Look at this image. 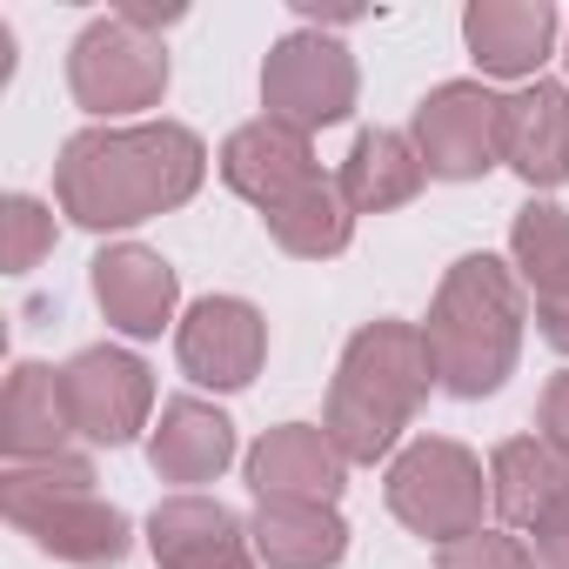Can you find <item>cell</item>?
<instances>
[{"mask_svg":"<svg viewBox=\"0 0 569 569\" xmlns=\"http://www.w3.org/2000/svg\"><path fill=\"white\" fill-rule=\"evenodd\" d=\"M201 188V141L188 128H94L61 154V208L88 228L148 221Z\"/></svg>","mask_w":569,"mask_h":569,"instance_id":"cell-1","label":"cell"},{"mask_svg":"<svg viewBox=\"0 0 569 569\" xmlns=\"http://www.w3.org/2000/svg\"><path fill=\"white\" fill-rule=\"evenodd\" d=\"M516 336H522L516 274L496 254H462L442 281V296H436L429 329H422L436 376L456 396H489L516 362Z\"/></svg>","mask_w":569,"mask_h":569,"instance_id":"cell-2","label":"cell"},{"mask_svg":"<svg viewBox=\"0 0 569 569\" xmlns=\"http://www.w3.org/2000/svg\"><path fill=\"white\" fill-rule=\"evenodd\" d=\"M429 376H436V362H429L422 329H409V322L362 329L349 342L336 396H329V442L342 456H356V462H376L396 442V429L416 416Z\"/></svg>","mask_w":569,"mask_h":569,"instance_id":"cell-3","label":"cell"},{"mask_svg":"<svg viewBox=\"0 0 569 569\" xmlns=\"http://www.w3.org/2000/svg\"><path fill=\"white\" fill-rule=\"evenodd\" d=\"M8 516L21 529H34L41 549H54L68 562L101 569V562L128 556V516L94 496V469L88 462H68V456H54L48 469L21 462L8 476Z\"/></svg>","mask_w":569,"mask_h":569,"instance_id":"cell-4","label":"cell"},{"mask_svg":"<svg viewBox=\"0 0 569 569\" xmlns=\"http://www.w3.org/2000/svg\"><path fill=\"white\" fill-rule=\"evenodd\" d=\"M74 101L94 108V114H128V108H154L161 88H168V54L161 41L128 21V14H108L94 21L81 41H74Z\"/></svg>","mask_w":569,"mask_h":569,"instance_id":"cell-5","label":"cell"},{"mask_svg":"<svg viewBox=\"0 0 569 569\" xmlns=\"http://www.w3.org/2000/svg\"><path fill=\"white\" fill-rule=\"evenodd\" d=\"M389 502L409 529L462 542L482 529V462L456 442H416L389 476Z\"/></svg>","mask_w":569,"mask_h":569,"instance_id":"cell-6","label":"cell"},{"mask_svg":"<svg viewBox=\"0 0 569 569\" xmlns=\"http://www.w3.org/2000/svg\"><path fill=\"white\" fill-rule=\"evenodd\" d=\"M261 94H268V121L296 128V134L336 128L356 108V61H349V48H336L322 34H289L261 68Z\"/></svg>","mask_w":569,"mask_h":569,"instance_id":"cell-7","label":"cell"},{"mask_svg":"<svg viewBox=\"0 0 569 569\" xmlns=\"http://www.w3.org/2000/svg\"><path fill=\"white\" fill-rule=\"evenodd\" d=\"M502 108L509 101H496L476 81L436 88L416 108V154H422V168L449 174V181H469V174L496 168V154H502Z\"/></svg>","mask_w":569,"mask_h":569,"instance_id":"cell-8","label":"cell"},{"mask_svg":"<svg viewBox=\"0 0 569 569\" xmlns=\"http://www.w3.org/2000/svg\"><path fill=\"white\" fill-rule=\"evenodd\" d=\"M61 402H68V422L88 436V442H128L154 402V382L134 356L121 349H88L61 369Z\"/></svg>","mask_w":569,"mask_h":569,"instance_id":"cell-9","label":"cell"},{"mask_svg":"<svg viewBox=\"0 0 569 569\" xmlns=\"http://www.w3.org/2000/svg\"><path fill=\"white\" fill-rule=\"evenodd\" d=\"M174 349H181V369H188L194 382H208V389H241V382H254V369H261L268 329H261V316H254L248 302L208 296V302L188 309Z\"/></svg>","mask_w":569,"mask_h":569,"instance_id":"cell-10","label":"cell"},{"mask_svg":"<svg viewBox=\"0 0 569 569\" xmlns=\"http://www.w3.org/2000/svg\"><path fill=\"white\" fill-rule=\"evenodd\" d=\"M221 174H228V188L248 194L261 214L281 208V201H296L302 188L322 181V168H316V154H309V134L281 128V121H248V128H234L228 148H221Z\"/></svg>","mask_w":569,"mask_h":569,"instance_id":"cell-11","label":"cell"},{"mask_svg":"<svg viewBox=\"0 0 569 569\" xmlns=\"http://www.w3.org/2000/svg\"><path fill=\"white\" fill-rule=\"evenodd\" d=\"M248 482L261 502H336L342 489V449L309 429V422H289V429H268L261 449L248 456Z\"/></svg>","mask_w":569,"mask_h":569,"instance_id":"cell-12","label":"cell"},{"mask_svg":"<svg viewBox=\"0 0 569 569\" xmlns=\"http://www.w3.org/2000/svg\"><path fill=\"white\" fill-rule=\"evenodd\" d=\"M148 542H154L161 569H254L248 542H241V522L221 502H208V496L161 502L148 516Z\"/></svg>","mask_w":569,"mask_h":569,"instance_id":"cell-13","label":"cell"},{"mask_svg":"<svg viewBox=\"0 0 569 569\" xmlns=\"http://www.w3.org/2000/svg\"><path fill=\"white\" fill-rule=\"evenodd\" d=\"M502 154L536 188L569 181V94L556 81H536L529 94H516L502 108Z\"/></svg>","mask_w":569,"mask_h":569,"instance_id":"cell-14","label":"cell"},{"mask_svg":"<svg viewBox=\"0 0 569 569\" xmlns=\"http://www.w3.org/2000/svg\"><path fill=\"white\" fill-rule=\"evenodd\" d=\"M489 496H496V516L502 522H522L536 529L562 496H569V456L542 436H516L496 449L489 462Z\"/></svg>","mask_w":569,"mask_h":569,"instance_id":"cell-15","label":"cell"},{"mask_svg":"<svg viewBox=\"0 0 569 569\" xmlns=\"http://www.w3.org/2000/svg\"><path fill=\"white\" fill-rule=\"evenodd\" d=\"M462 34L489 74H529L556 41V8H542V0H482V8L462 14Z\"/></svg>","mask_w":569,"mask_h":569,"instance_id":"cell-16","label":"cell"},{"mask_svg":"<svg viewBox=\"0 0 569 569\" xmlns=\"http://www.w3.org/2000/svg\"><path fill=\"white\" fill-rule=\"evenodd\" d=\"M94 296H101L108 322H121L128 336H161V322L174 309V268L148 248H114L94 261Z\"/></svg>","mask_w":569,"mask_h":569,"instance_id":"cell-17","label":"cell"},{"mask_svg":"<svg viewBox=\"0 0 569 569\" xmlns=\"http://www.w3.org/2000/svg\"><path fill=\"white\" fill-rule=\"evenodd\" d=\"M422 154H416V141L409 134H389V128H369L356 148H349V161H342V201H349V214H382V208H402L416 188H422Z\"/></svg>","mask_w":569,"mask_h":569,"instance_id":"cell-18","label":"cell"},{"mask_svg":"<svg viewBox=\"0 0 569 569\" xmlns=\"http://www.w3.org/2000/svg\"><path fill=\"white\" fill-rule=\"evenodd\" d=\"M234 456V422L221 409H201V402H168L161 409V429H154V469L174 476V482H208L221 476V462Z\"/></svg>","mask_w":569,"mask_h":569,"instance_id":"cell-19","label":"cell"},{"mask_svg":"<svg viewBox=\"0 0 569 569\" xmlns=\"http://www.w3.org/2000/svg\"><path fill=\"white\" fill-rule=\"evenodd\" d=\"M342 522L329 516V502H261L254 516V549L274 569H329L342 562Z\"/></svg>","mask_w":569,"mask_h":569,"instance_id":"cell-20","label":"cell"},{"mask_svg":"<svg viewBox=\"0 0 569 569\" xmlns=\"http://www.w3.org/2000/svg\"><path fill=\"white\" fill-rule=\"evenodd\" d=\"M68 402H61V376L41 369V362H21L14 382H8V456L28 462V456H61V436H68Z\"/></svg>","mask_w":569,"mask_h":569,"instance_id":"cell-21","label":"cell"},{"mask_svg":"<svg viewBox=\"0 0 569 569\" xmlns=\"http://www.w3.org/2000/svg\"><path fill=\"white\" fill-rule=\"evenodd\" d=\"M261 221H268V234L289 248V254H309V261L349 248V201H342V188H329V181H316V188H302L296 201L268 208Z\"/></svg>","mask_w":569,"mask_h":569,"instance_id":"cell-22","label":"cell"},{"mask_svg":"<svg viewBox=\"0 0 569 569\" xmlns=\"http://www.w3.org/2000/svg\"><path fill=\"white\" fill-rule=\"evenodd\" d=\"M509 248H516L522 274L536 281V302H562L569 296V214L562 208H522Z\"/></svg>","mask_w":569,"mask_h":569,"instance_id":"cell-23","label":"cell"},{"mask_svg":"<svg viewBox=\"0 0 569 569\" xmlns=\"http://www.w3.org/2000/svg\"><path fill=\"white\" fill-rule=\"evenodd\" d=\"M442 569H536V556H529L516 536L476 529V536H462V542H442Z\"/></svg>","mask_w":569,"mask_h":569,"instance_id":"cell-24","label":"cell"},{"mask_svg":"<svg viewBox=\"0 0 569 569\" xmlns=\"http://www.w3.org/2000/svg\"><path fill=\"white\" fill-rule=\"evenodd\" d=\"M8 228H14V241H8V261H14V268H28V261L41 254V241L54 234L48 208H41V201H28V194H14V201H8Z\"/></svg>","mask_w":569,"mask_h":569,"instance_id":"cell-25","label":"cell"},{"mask_svg":"<svg viewBox=\"0 0 569 569\" xmlns=\"http://www.w3.org/2000/svg\"><path fill=\"white\" fill-rule=\"evenodd\" d=\"M536 562L542 569H569V496L536 522Z\"/></svg>","mask_w":569,"mask_h":569,"instance_id":"cell-26","label":"cell"},{"mask_svg":"<svg viewBox=\"0 0 569 569\" xmlns=\"http://www.w3.org/2000/svg\"><path fill=\"white\" fill-rule=\"evenodd\" d=\"M542 442H556L569 456V376H556L542 396Z\"/></svg>","mask_w":569,"mask_h":569,"instance_id":"cell-27","label":"cell"},{"mask_svg":"<svg viewBox=\"0 0 569 569\" xmlns=\"http://www.w3.org/2000/svg\"><path fill=\"white\" fill-rule=\"evenodd\" d=\"M536 322H542V336L569 356V296H562V302H536Z\"/></svg>","mask_w":569,"mask_h":569,"instance_id":"cell-28","label":"cell"}]
</instances>
